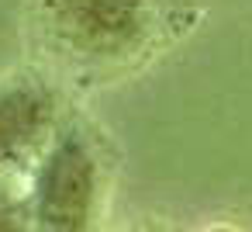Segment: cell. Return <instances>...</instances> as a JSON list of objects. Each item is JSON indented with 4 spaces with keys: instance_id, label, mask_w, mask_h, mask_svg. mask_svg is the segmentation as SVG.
<instances>
[{
    "instance_id": "3957f363",
    "label": "cell",
    "mask_w": 252,
    "mask_h": 232,
    "mask_svg": "<svg viewBox=\"0 0 252 232\" xmlns=\"http://www.w3.org/2000/svg\"><path fill=\"white\" fill-rule=\"evenodd\" d=\"M63 125L59 90L32 73L0 77V177H18L35 166Z\"/></svg>"
},
{
    "instance_id": "7a4b0ae2",
    "label": "cell",
    "mask_w": 252,
    "mask_h": 232,
    "mask_svg": "<svg viewBox=\"0 0 252 232\" xmlns=\"http://www.w3.org/2000/svg\"><path fill=\"white\" fill-rule=\"evenodd\" d=\"M28 173L32 232H97L107 204V163L83 121H63Z\"/></svg>"
},
{
    "instance_id": "277c9868",
    "label": "cell",
    "mask_w": 252,
    "mask_h": 232,
    "mask_svg": "<svg viewBox=\"0 0 252 232\" xmlns=\"http://www.w3.org/2000/svg\"><path fill=\"white\" fill-rule=\"evenodd\" d=\"M0 232H32L28 194L18 191L14 177H0Z\"/></svg>"
},
{
    "instance_id": "5b68a950",
    "label": "cell",
    "mask_w": 252,
    "mask_h": 232,
    "mask_svg": "<svg viewBox=\"0 0 252 232\" xmlns=\"http://www.w3.org/2000/svg\"><path fill=\"white\" fill-rule=\"evenodd\" d=\"M131 232H166V229H156V225H145V229H131Z\"/></svg>"
},
{
    "instance_id": "6da1fadb",
    "label": "cell",
    "mask_w": 252,
    "mask_h": 232,
    "mask_svg": "<svg viewBox=\"0 0 252 232\" xmlns=\"http://www.w3.org/2000/svg\"><path fill=\"white\" fill-rule=\"evenodd\" d=\"M156 0H35V28L52 63L73 77H107L156 39Z\"/></svg>"
}]
</instances>
